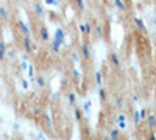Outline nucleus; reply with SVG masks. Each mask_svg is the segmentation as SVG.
Instances as JSON below:
<instances>
[{"mask_svg": "<svg viewBox=\"0 0 156 140\" xmlns=\"http://www.w3.org/2000/svg\"><path fill=\"white\" fill-rule=\"evenodd\" d=\"M22 47H23V52L28 53V55L37 52V44L31 39V36L30 37H23V39H22Z\"/></svg>", "mask_w": 156, "mask_h": 140, "instance_id": "obj_1", "label": "nucleus"}, {"mask_svg": "<svg viewBox=\"0 0 156 140\" xmlns=\"http://www.w3.org/2000/svg\"><path fill=\"white\" fill-rule=\"evenodd\" d=\"M80 56H81V61H90V58H92V48H90L89 42L83 41L80 44Z\"/></svg>", "mask_w": 156, "mask_h": 140, "instance_id": "obj_2", "label": "nucleus"}, {"mask_svg": "<svg viewBox=\"0 0 156 140\" xmlns=\"http://www.w3.org/2000/svg\"><path fill=\"white\" fill-rule=\"evenodd\" d=\"M108 62H109V66L115 70H119L122 67V59H120V55L119 53H115V52H109L108 53Z\"/></svg>", "mask_w": 156, "mask_h": 140, "instance_id": "obj_3", "label": "nucleus"}, {"mask_svg": "<svg viewBox=\"0 0 156 140\" xmlns=\"http://www.w3.org/2000/svg\"><path fill=\"white\" fill-rule=\"evenodd\" d=\"M92 30H94V23L87 20V22H81L78 25V31H80L83 36H92Z\"/></svg>", "mask_w": 156, "mask_h": 140, "instance_id": "obj_4", "label": "nucleus"}, {"mask_svg": "<svg viewBox=\"0 0 156 140\" xmlns=\"http://www.w3.org/2000/svg\"><path fill=\"white\" fill-rule=\"evenodd\" d=\"M53 39H56L61 45H66V44H67V33L64 31V28L58 27V28L55 30V37H53Z\"/></svg>", "mask_w": 156, "mask_h": 140, "instance_id": "obj_5", "label": "nucleus"}, {"mask_svg": "<svg viewBox=\"0 0 156 140\" xmlns=\"http://www.w3.org/2000/svg\"><path fill=\"white\" fill-rule=\"evenodd\" d=\"M92 36L95 37L97 41H101L105 37V25L103 23H95V27L92 30Z\"/></svg>", "mask_w": 156, "mask_h": 140, "instance_id": "obj_6", "label": "nucleus"}, {"mask_svg": "<svg viewBox=\"0 0 156 140\" xmlns=\"http://www.w3.org/2000/svg\"><path fill=\"white\" fill-rule=\"evenodd\" d=\"M31 8H33V14H34L37 19H44V16H45V9H44V5H42V3L34 2V3L31 5Z\"/></svg>", "mask_w": 156, "mask_h": 140, "instance_id": "obj_7", "label": "nucleus"}, {"mask_svg": "<svg viewBox=\"0 0 156 140\" xmlns=\"http://www.w3.org/2000/svg\"><path fill=\"white\" fill-rule=\"evenodd\" d=\"M17 27H19L20 33L23 34V37H30V36H31V28H30V25H28L27 22L19 20V22H17Z\"/></svg>", "mask_w": 156, "mask_h": 140, "instance_id": "obj_8", "label": "nucleus"}, {"mask_svg": "<svg viewBox=\"0 0 156 140\" xmlns=\"http://www.w3.org/2000/svg\"><path fill=\"white\" fill-rule=\"evenodd\" d=\"M133 22H134L136 30H139L140 33H145V34H147V25H145V22H144V20H142V17L136 16V17H133Z\"/></svg>", "mask_w": 156, "mask_h": 140, "instance_id": "obj_9", "label": "nucleus"}, {"mask_svg": "<svg viewBox=\"0 0 156 140\" xmlns=\"http://www.w3.org/2000/svg\"><path fill=\"white\" fill-rule=\"evenodd\" d=\"M114 120H115L117 126H119V128H120L122 131H123V129H126V115H125L123 112H119V114H117Z\"/></svg>", "mask_w": 156, "mask_h": 140, "instance_id": "obj_10", "label": "nucleus"}, {"mask_svg": "<svg viewBox=\"0 0 156 140\" xmlns=\"http://www.w3.org/2000/svg\"><path fill=\"white\" fill-rule=\"evenodd\" d=\"M39 39H41L42 42H50V33L47 30V27H44V25H41L39 27Z\"/></svg>", "mask_w": 156, "mask_h": 140, "instance_id": "obj_11", "label": "nucleus"}, {"mask_svg": "<svg viewBox=\"0 0 156 140\" xmlns=\"http://www.w3.org/2000/svg\"><path fill=\"white\" fill-rule=\"evenodd\" d=\"M108 135L111 137V140H122V129L120 128H111L108 131Z\"/></svg>", "mask_w": 156, "mask_h": 140, "instance_id": "obj_12", "label": "nucleus"}, {"mask_svg": "<svg viewBox=\"0 0 156 140\" xmlns=\"http://www.w3.org/2000/svg\"><path fill=\"white\" fill-rule=\"evenodd\" d=\"M112 3H114L115 9L120 11L122 14H125V12L128 11V6H126V3H125V0H112Z\"/></svg>", "mask_w": 156, "mask_h": 140, "instance_id": "obj_13", "label": "nucleus"}, {"mask_svg": "<svg viewBox=\"0 0 156 140\" xmlns=\"http://www.w3.org/2000/svg\"><path fill=\"white\" fill-rule=\"evenodd\" d=\"M145 121V126L150 129H154L156 128V114H148L147 118L144 120Z\"/></svg>", "mask_w": 156, "mask_h": 140, "instance_id": "obj_14", "label": "nucleus"}, {"mask_svg": "<svg viewBox=\"0 0 156 140\" xmlns=\"http://www.w3.org/2000/svg\"><path fill=\"white\" fill-rule=\"evenodd\" d=\"M98 100L101 101V103H106V101L109 100V90L105 87H100L98 89Z\"/></svg>", "mask_w": 156, "mask_h": 140, "instance_id": "obj_15", "label": "nucleus"}, {"mask_svg": "<svg viewBox=\"0 0 156 140\" xmlns=\"http://www.w3.org/2000/svg\"><path fill=\"white\" fill-rule=\"evenodd\" d=\"M0 19H2L3 22H8L9 20V11H8V8L6 6H0Z\"/></svg>", "mask_w": 156, "mask_h": 140, "instance_id": "obj_16", "label": "nucleus"}, {"mask_svg": "<svg viewBox=\"0 0 156 140\" xmlns=\"http://www.w3.org/2000/svg\"><path fill=\"white\" fill-rule=\"evenodd\" d=\"M103 83H105V75H103L100 70L95 72V84L98 87H103Z\"/></svg>", "mask_w": 156, "mask_h": 140, "instance_id": "obj_17", "label": "nucleus"}, {"mask_svg": "<svg viewBox=\"0 0 156 140\" xmlns=\"http://www.w3.org/2000/svg\"><path fill=\"white\" fill-rule=\"evenodd\" d=\"M73 115H75L76 121H81V120H83V117H84V112H83V109H81V108L75 106V108H73Z\"/></svg>", "mask_w": 156, "mask_h": 140, "instance_id": "obj_18", "label": "nucleus"}, {"mask_svg": "<svg viewBox=\"0 0 156 140\" xmlns=\"http://www.w3.org/2000/svg\"><path fill=\"white\" fill-rule=\"evenodd\" d=\"M72 5H73L78 11H84V9H86V3H84V0H72Z\"/></svg>", "mask_w": 156, "mask_h": 140, "instance_id": "obj_19", "label": "nucleus"}, {"mask_svg": "<svg viewBox=\"0 0 156 140\" xmlns=\"http://www.w3.org/2000/svg\"><path fill=\"white\" fill-rule=\"evenodd\" d=\"M48 44H50V47H51V52H53V53H59V50H61V44H59L56 39L50 41Z\"/></svg>", "mask_w": 156, "mask_h": 140, "instance_id": "obj_20", "label": "nucleus"}, {"mask_svg": "<svg viewBox=\"0 0 156 140\" xmlns=\"http://www.w3.org/2000/svg\"><path fill=\"white\" fill-rule=\"evenodd\" d=\"M67 101H69V104L72 108H75L76 106V94L75 92H69L67 94Z\"/></svg>", "mask_w": 156, "mask_h": 140, "instance_id": "obj_21", "label": "nucleus"}, {"mask_svg": "<svg viewBox=\"0 0 156 140\" xmlns=\"http://www.w3.org/2000/svg\"><path fill=\"white\" fill-rule=\"evenodd\" d=\"M114 106H115V108H119V109L125 108V98L117 95V97H115V101H114Z\"/></svg>", "mask_w": 156, "mask_h": 140, "instance_id": "obj_22", "label": "nucleus"}, {"mask_svg": "<svg viewBox=\"0 0 156 140\" xmlns=\"http://www.w3.org/2000/svg\"><path fill=\"white\" fill-rule=\"evenodd\" d=\"M5 58H6V44L0 41V61H3Z\"/></svg>", "mask_w": 156, "mask_h": 140, "instance_id": "obj_23", "label": "nucleus"}, {"mask_svg": "<svg viewBox=\"0 0 156 140\" xmlns=\"http://www.w3.org/2000/svg\"><path fill=\"white\" fill-rule=\"evenodd\" d=\"M142 121H144V120H142V117H140V112L139 111H134V114H133V123L136 126H139Z\"/></svg>", "mask_w": 156, "mask_h": 140, "instance_id": "obj_24", "label": "nucleus"}, {"mask_svg": "<svg viewBox=\"0 0 156 140\" xmlns=\"http://www.w3.org/2000/svg\"><path fill=\"white\" fill-rule=\"evenodd\" d=\"M34 81L37 83V86L41 87V89H44L45 87V78L42 75H37V76H34Z\"/></svg>", "mask_w": 156, "mask_h": 140, "instance_id": "obj_25", "label": "nucleus"}, {"mask_svg": "<svg viewBox=\"0 0 156 140\" xmlns=\"http://www.w3.org/2000/svg\"><path fill=\"white\" fill-rule=\"evenodd\" d=\"M70 75H72V78H73V81H75V83H80L81 75H80V72H78L76 69H70Z\"/></svg>", "mask_w": 156, "mask_h": 140, "instance_id": "obj_26", "label": "nucleus"}, {"mask_svg": "<svg viewBox=\"0 0 156 140\" xmlns=\"http://www.w3.org/2000/svg\"><path fill=\"white\" fill-rule=\"evenodd\" d=\"M90 108H92V103H90V101H86V103L83 104V112H84V115H87V114L90 112Z\"/></svg>", "mask_w": 156, "mask_h": 140, "instance_id": "obj_27", "label": "nucleus"}, {"mask_svg": "<svg viewBox=\"0 0 156 140\" xmlns=\"http://www.w3.org/2000/svg\"><path fill=\"white\" fill-rule=\"evenodd\" d=\"M70 58H72L73 62H80L81 61V56H80V53H78V52H72L70 53Z\"/></svg>", "mask_w": 156, "mask_h": 140, "instance_id": "obj_28", "label": "nucleus"}, {"mask_svg": "<svg viewBox=\"0 0 156 140\" xmlns=\"http://www.w3.org/2000/svg\"><path fill=\"white\" fill-rule=\"evenodd\" d=\"M44 3L51 6H59V0H44Z\"/></svg>", "mask_w": 156, "mask_h": 140, "instance_id": "obj_29", "label": "nucleus"}, {"mask_svg": "<svg viewBox=\"0 0 156 140\" xmlns=\"http://www.w3.org/2000/svg\"><path fill=\"white\" fill-rule=\"evenodd\" d=\"M28 76H30V78H31V81H34V67L33 66H28Z\"/></svg>", "mask_w": 156, "mask_h": 140, "instance_id": "obj_30", "label": "nucleus"}, {"mask_svg": "<svg viewBox=\"0 0 156 140\" xmlns=\"http://www.w3.org/2000/svg\"><path fill=\"white\" fill-rule=\"evenodd\" d=\"M139 112H140V117H142V120H145V118H147V115L150 114V112H148L147 109H140Z\"/></svg>", "mask_w": 156, "mask_h": 140, "instance_id": "obj_31", "label": "nucleus"}, {"mask_svg": "<svg viewBox=\"0 0 156 140\" xmlns=\"http://www.w3.org/2000/svg\"><path fill=\"white\" fill-rule=\"evenodd\" d=\"M147 140H156V134H154V132H150V134L147 135Z\"/></svg>", "mask_w": 156, "mask_h": 140, "instance_id": "obj_32", "label": "nucleus"}, {"mask_svg": "<svg viewBox=\"0 0 156 140\" xmlns=\"http://www.w3.org/2000/svg\"><path fill=\"white\" fill-rule=\"evenodd\" d=\"M44 117H45L44 120L47 121V126H48V128H50V126H51V120H50V117H48V115H44Z\"/></svg>", "mask_w": 156, "mask_h": 140, "instance_id": "obj_33", "label": "nucleus"}, {"mask_svg": "<svg viewBox=\"0 0 156 140\" xmlns=\"http://www.w3.org/2000/svg\"><path fill=\"white\" fill-rule=\"evenodd\" d=\"M20 84H22V87H23V89H28V83L25 81V80H20Z\"/></svg>", "mask_w": 156, "mask_h": 140, "instance_id": "obj_34", "label": "nucleus"}, {"mask_svg": "<svg viewBox=\"0 0 156 140\" xmlns=\"http://www.w3.org/2000/svg\"><path fill=\"white\" fill-rule=\"evenodd\" d=\"M131 100H133V101H137V100H139V95H137V94H133Z\"/></svg>", "mask_w": 156, "mask_h": 140, "instance_id": "obj_35", "label": "nucleus"}, {"mask_svg": "<svg viewBox=\"0 0 156 140\" xmlns=\"http://www.w3.org/2000/svg\"><path fill=\"white\" fill-rule=\"evenodd\" d=\"M39 138H41V140H45V135H44L42 132H39Z\"/></svg>", "mask_w": 156, "mask_h": 140, "instance_id": "obj_36", "label": "nucleus"}, {"mask_svg": "<svg viewBox=\"0 0 156 140\" xmlns=\"http://www.w3.org/2000/svg\"><path fill=\"white\" fill-rule=\"evenodd\" d=\"M101 140H111V137H109V135H103Z\"/></svg>", "mask_w": 156, "mask_h": 140, "instance_id": "obj_37", "label": "nucleus"}, {"mask_svg": "<svg viewBox=\"0 0 156 140\" xmlns=\"http://www.w3.org/2000/svg\"><path fill=\"white\" fill-rule=\"evenodd\" d=\"M153 25H154V27H156V16L153 17Z\"/></svg>", "mask_w": 156, "mask_h": 140, "instance_id": "obj_38", "label": "nucleus"}, {"mask_svg": "<svg viewBox=\"0 0 156 140\" xmlns=\"http://www.w3.org/2000/svg\"><path fill=\"white\" fill-rule=\"evenodd\" d=\"M144 2H145V3H151V0H144Z\"/></svg>", "mask_w": 156, "mask_h": 140, "instance_id": "obj_39", "label": "nucleus"}]
</instances>
